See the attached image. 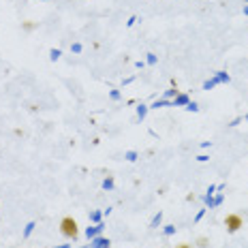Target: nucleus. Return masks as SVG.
<instances>
[{"label": "nucleus", "mask_w": 248, "mask_h": 248, "mask_svg": "<svg viewBox=\"0 0 248 248\" xmlns=\"http://www.w3.org/2000/svg\"><path fill=\"white\" fill-rule=\"evenodd\" d=\"M60 231H62V235L64 237H69V240H75L77 233H79V229H77V223L71 216H66V218H62V223H60Z\"/></svg>", "instance_id": "nucleus-1"}, {"label": "nucleus", "mask_w": 248, "mask_h": 248, "mask_svg": "<svg viewBox=\"0 0 248 248\" xmlns=\"http://www.w3.org/2000/svg\"><path fill=\"white\" fill-rule=\"evenodd\" d=\"M225 227H227V231H229V233H235V231L242 227V218L237 214H229L225 218Z\"/></svg>", "instance_id": "nucleus-2"}, {"label": "nucleus", "mask_w": 248, "mask_h": 248, "mask_svg": "<svg viewBox=\"0 0 248 248\" xmlns=\"http://www.w3.org/2000/svg\"><path fill=\"white\" fill-rule=\"evenodd\" d=\"M92 248H109V240H105V237H99V240L92 242Z\"/></svg>", "instance_id": "nucleus-3"}, {"label": "nucleus", "mask_w": 248, "mask_h": 248, "mask_svg": "<svg viewBox=\"0 0 248 248\" xmlns=\"http://www.w3.org/2000/svg\"><path fill=\"white\" fill-rule=\"evenodd\" d=\"M178 248H190L188 244H182V246H178Z\"/></svg>", "instance_id": "nucleus-4"}, {"label": "nucleus", "mask_w": 248, "mask_h": 248, "mask_svg": "<svg viewBox=\"0 0 248 248\" xmlns=\"http://www.w3.org/2000/svg\"><path fill=\"white\" fill-rule=\"evenodd\" d=\"M64 248H66V246H64Z\"/></svg>", "instance_id": "nucleus-5"}]
</instances>
